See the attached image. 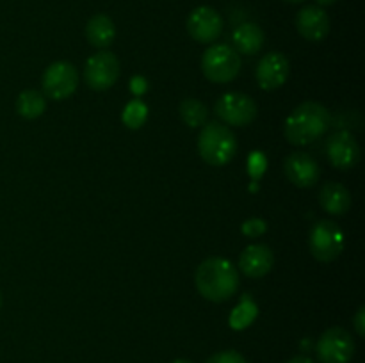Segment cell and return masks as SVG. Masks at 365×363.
<instances>
[{"mask_svg":"<svg viewBox=\"0 0 365 363\" xmlns=\"http://www.w3.org/2000/svg\"><path fill=\"white\" fill-rule=\"evenodd\" d=\"M195 281L200 294L212 302L228 301L239 288V276L234 263L220 256L203 260L196 269Z\"/></svg>","mask_w":365,"mask_h":363,"instance_id":"6da1fadb","label":"cell"},{"mask_svg":"<svg viewBox=\"0 0 365 363\" xmlns=\"http://www.w3.org/2000/svg\"><path fill=\"white\" fill-rule=\"evenodd\" d=\"M331 116L324 105L317 102H305L296 107L285 121V137L291 144L305 146L327 134Z\"/></svg>","mask_w":365,"mask_h":363,"instance_id":"7a4b0ae2","label":"cell"},{"mask_svg":"<svg viewBox=\"0 0 365 363\" xmlns=\"http://www.w3.org/2000/svg\"><path fill=\"white\" fill-rule=\"evenodd\" d=\"M198 152L209 166H225L237 152L234 132L216 121L205 123L198 135Z\"/></svg>","mask_w":365,"mask_h":363,"instance_id":"3957f363","label":"cell"},{"mask_svg":"<svg viewBox=\"0 0 365 363\" xmlns=\"http://www.w3.org/2000/svg\"><path fill=\"white\" fill-rule=\"evenodd\" d=\"M202 70L214 84H228L241 71V56L230 45H212L203 53Z\"/></svg>","mask_w":365,"mask_h":363,"instance_id":"277c9868","label":"cell"},{"mask_svg":"<svg viewBox=\"0 0 365 363\" xmlns=\"http://www.w3.org/2000/svg\"><path fill=\"white\" fill-rule=\"evenodd\" d=\"M309 246L314 258L319 262H334L344 249V233L334 221H319L310 231Z\"/></svg>","mask_w":365,"mask_h":363,"instance_id":"5b68a950","label":"cell"},{"mask_svg":"<svg viewBox=\"0 0 365 363\" xmlns=\"http://www.w3.org/2000/svg\"><path fill=\"white\" fill-rule=\"evenodd\" d=\"M316 352L321 363H349L355 354V342L342 327H330L317 340Z\"/></svg>","mask_w":365,"mask_h":363,"instance_id":"8992f818","label":"cell"},{"mask_svg":"<svg viewBox=\"0 0 365 363\" xmlns=\"http://www.w3.org/2000/svg\"><path fill=\"white\" fill-rule=\"evenodd\" d=\"M43 93L52 100L70 98L78 85L77 68L66 60L50 64L41 78Z\"/></svg>","mask_w":365,"mask_h":363,"instance_id":"52a82bcc","label":"cell"},{"mask_svg":"<svg viewBox=\"0 0 365 363\" xmlns=\"http://www.w3.org/2000/svg\"><path fill=\"white\" fill-rule=\"evenodd\" d=\"M120 77V60L113 52H98L88 59L84 66V80L95 91L113 88Z\"/></svg>","mask_w":365,"mask_h":363,"instance_id":"ba28073f","label":"cell"},{"mask_svg":"<svg viewBox=\"0 0 365 363\" xmlns=\"http://www.w3.org/2000/svg\"><path fill=\"white\" fill-rule=\"evenodd\" d=\"M216 114L227 125L246 127L257 117V103L245 93H227L216 102Z\"/></svg>","mask_w":365,"mask_h":363,"instance_id":"9c48e42d","label":"cell"},{"mask_svg":"<svg viewBox=\"0 0 365 363\" xmlns=\"http://www.w3.org/2000/svg\"><path fill=\"white\" fill-rule=\"evenodd\" d=\"M187 31L198 43H214L223 32V18L209 6L196 7L187 18Z\"/></svg>","mask_w":365,"mask_h":363,"instance_id":"30bf717a","label":"cell"},{"mask_svg":"<svg viewBox=\"0 0 365 363\" xmlns=\"http://www.w3.org/2000/svg\"><path fill=\"white\" fill-rule=\"evenodd\" d=\"M289 71L291 64L287 57L280 52H269L260 59L257 66V82L266 91H273L287 82Z\"/></svg>","mask_w":365,"mask_h":363,"instance_id":"8fae6325","label":"cell"},{"mask_svg":"<svg viewBox=\"0 0 365 363\" xmlns=\"http://www.w3.org/2000/svg\"><path fill=\"white\" fill-rule=\"evenodd\" d=\"M330 162L339 169H349L360 160V146L349 132H335L327 142Z\"/></svg>","mask_w":365,"mask_h":363,"instance_id":"7c38bea8","label":"cell"},{"mask_svg":"<svg viewBox=\"0 0 365 363\" xmlns=\"http://www.w3.org/2000/svg\"><path fill=\"white\" fill-rule=\"evenodd\" d=\"M285 174L298 187H312L319 182V164L305 152H294L285 159Z\"/></svg>","mask_w":365,"mask_h":363,"instance_id":"4fadbf2b","label":"cell"},{"mask_svg":"<svg viewBox=\"0 0 365 363\" xmlns=\"http://www.w3.org/2000/svg\"><path fill=\"white\" fill-rule=\"evenodd\" d=\"M296 28L309 41H323L330 32V18L319 6H307L296 14Z\"/></svg>","mask_w":365,"mask_h":363,"instance_id":"5bb4252c","label":"cell"},{"mask_svg":"<svg viewBox=\"0 0 365 363\" xmlns=\"http://www.w3.org/2000/svg\"><path fill=\"white\" fill-rule=\"evenodd\" d=\"M274 255L266 244H252L239 256V269L248 278H262L273 269Z\"/></svg>","mask_w":365,"mask_h":363,"instance_id":"9a60e30c","label":"cell"},{"mask_svg":"<svg viewBox=\"0 0 365 363\" xmlns=\"http://www.w3.org/2000/svg\"><path fill=\"white\" fill-rule=\"evenodd\" d=\"M234 48L242 56H255L264 46V31L257 23H242L234 31Z\"/></svg>","mask_w":365,"mask_h":363,"instance_id":"2e32d148","label":"cell"},{"mask_svg":"<svg viewBox=\"0 0 365 363\" xmlns=\"http://www.w3.org/2000/svg\"><path fill=\"white\" fill-rule=\"evenodd\" d=\"M319 203L328 214L342 216V214L348 212L349 206H351V194H349V191L344 185L330 182V184H327L321 189Z\"/></svg>","mask_w":365,"mask_h":363,"instance_id":"e0dca14e","label":"cell"},{"mask_svg":"<svg viewBox=\"0 0 365 363\" xmlns=\"http://www.w3.org/2000/svg\"><path fill=\"white\" fill-rule=\"evenodd\" d=\"M86 36L93 46L106 48L114 41V36H116L114 21L107 14H95L86 25Z\"/></svg>","mask_w":365,"mask_h":363,"instance_id":"ac0fdd59","label":"cell"},{"mask_svg":"<svg viewBox=\"0 0 365 363\" xmlns=\"http://www.w3.org/2000/svg\"><path fill=\"white\" fill-rule=\"evenodd\" d=\"M46 109V100L41 93L34 91V89H27V91L20 93L16 100V110L21 117L25 120H36L41 116Z\"/></svg>","mask_w":365,"mask_h":363,"instance_id":"d6986e66","label":"cell"},{"mask_svg":"<svg viewBox=\"0 0 365 363\" xmlns=\"http://www.w3.org/2000/svg\"><path fill=\"white\" fill-rule=\"evenodd\" d=\"M180 116L189 127H200V125H205L207 123V107L203 105L200 100L196 98H185L184 102L180 103Z\"/></svg>","mask_w":365,"mask_h":363,"instance_id":"ffe728a7","label":"cell"},{"mask_svg":"<svg viewBox=\"0 0 365 363\" xmlns=\"http://www.w3.org/2000/svg\"><path fill=\"white\" fill-rule=\"evenodd\" d=\"M257 313H259V310H257V305L253 302V299L250 295H245L241 305L232 312L230 326L234 330H245V327H248L255 320Z\"/></svg>","mask_w":365,"mask_h":363,"instance_id":"44dd1931","label":"cell"},{"mask_svg":"<svg viewBox=\"0 0 365 363\" xmlns=\"http://www.w3.org/2000/svg\"><path fill=\"white\" fill-rule=\"evenodd\" d=\"M146 120V105L141 103L139 100H134L127 105L123 112V121L127 123V127L130 128H139Z\"/></svg>","mask_w":365,"mask_h":363,"instance_id":"7402d4cb","label":"cell"},{"mask_svg":"<svg viewBox=\"0 0 365 363\" xmlns=\"http://www.w3.org/2000/svg\"><path fill=\"white\" fill-rule=\"evenodd\" d=\"M205 363H248L245 356L237 351H221L210 356Z\"/></svg>","mask_w":365,"mask_h":363,"instance_id":"603a6c76","label":"cell"},{"mask_svg":"<svg viewBox=\"0 0 365 363\" xmlns=\"http://www.w3.org/2000/svg\"><path fill=\"white\" fill-rule=\"evenodd\" d=\"M266 230H267L266 221L259 219V217H253V219L245 221V224H242V233L248 235V237H260Z\"/></svg>","mask_w":365,"mask_h":363,"instance_id":"cb8c5ba5","label":"cell"},{"mask_svg":"<svg viewBox=\"0 0 365 363\" xmlns=\"http://www.w3.org/2000/svg\"><path fill=\"white\" fill-rule=\"evenodd\" d=\"M264 167H266V159H264L259 152H255L250 157V173L255 178H259L260 173L264 171Z\"/></svg>","mask_w":365,"mask_h":363,"instance_id":"d4e9b609","label":"cell"},{"mask_svg":"<svg viewBox=\"0 0 365 363\" xmlns=\"http://www.w3.org/2000/svg\"><path fill=\"white\" fill-rule=\"evenodd\" d=\"M355 330L356 333L360 335V337H364L365 335V308H359V312H356L355 315Z\"/></svg>","mask_w":365,"mask_h":363,"instance_id":"484cf974","label":"cell"},{"mask_svg":"<svg viewBox=\"0 0 365 363\" xmlns=\"http://www.w3.org/2000/svg\"><path fill=\"white\" fill-rule=\"evenodd\" d=\"M287 363H316L312 358H309V356H294V358L289 359Z\"/></svg>","mask_w":365,"mask_h":363,"instance_id":"4316f807","label":"cell"},{"mask_svg":"<svg viewBox=\"0 0 365 363\" xmlns=\"http://www.w3.org/2000/svg\"><path fill=\"white\" fill-rule=\"evenodd\" d=\"M337 0H317V4H321V6H331V4H335Z\"/></svg>","mask_w":365,"mask_h":363,"instance_id":"83f0119b","label":"cell"},{"mask_svg":"<svg viewBox=\"0 0 365 363\" xmlns=\"http://www.w3.org/2000/svg\"><path fill=\"white\" fill-rule=\"evenodd\" d=\"M285 2H291V4H302V2H305V0H285Z\"/></svg>","mask_w":365,"mask_h":363,"instance_id":"f1b7e54d","label":"cell"},{"mask_svg":"<svg viewBox=\"0 0 365 363\" xmlns=\"http://www.w3.org/2000/svg\"><path fill=\"white\" fill-rule=\"evenodd\" d=\"M173 363H191V362H189V359H175Z\"/></svg>","mask_w":365,"mask_h":363,"instance_id":"f546056e","label":"cell"},{"mask_svg":"<svg viewBox=\"0 0 365 363\" xmlns=\"http://www.w3.org/2000/svg\"><path fill=\"white\" fill-rule=\"evenodd\" d=\"M0 305H2V298H0Z\"/></svg>","mask_w":365,"mask_h":363,"instance_id":"4dcf8cb0","label":"cell"}]
</instances>
